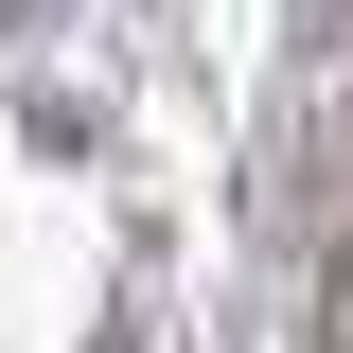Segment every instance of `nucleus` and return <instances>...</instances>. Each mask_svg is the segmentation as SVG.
<instances>
[{
  "label": "nucleus",
  "instance_id": "obj_1",
  "mask_svg": "<svg viewBox=\"0 0 353 353\" xmlns=\"http://www.w3.org/2000/svg\"><path fill=\"white\" fill-rule=\"evenodd\" d=\"M88 353H176V336H159V283H106V318H88Z\"/></svg>",
  "mask_w": 353,
  "mask_h": 353
},
{
  "label": "nucleus",
  "instance_id": "obj_2",
  "mask_svg": "<svg viewBox=\"0 0 353 353\" xmlns=\"http://www.w3.org/2000/svg\"><path fill=\"white\" fill-rule=\"evenodd\" d=\"M336 36H353V0H283V53L301 71H336Z\"/></svg>",
  "mask_w": 353,
  "mask_h": 353
},
{
  "label": "nucleus",
  "instance_id": "obj_3",
  "mask_svg": "<svg viewBox=\"0 0 353 353\" xmlns=\"http://www.w3.org/2000/svg\"><path fill=\"white\" fill-rule=\"evenodd\" d=\"M318 353H353V248L318 265Z\"/></svg>",
  "mask_w": 353,
  "mask_h": 353
}]
</instances>
